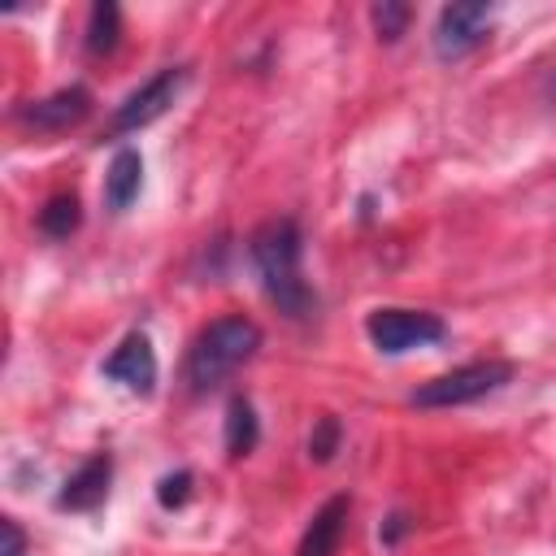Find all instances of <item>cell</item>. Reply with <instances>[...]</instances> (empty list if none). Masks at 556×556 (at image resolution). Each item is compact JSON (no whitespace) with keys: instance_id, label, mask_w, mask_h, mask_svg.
Instances as JSON below:
<instances>
[{"instance_id":"8fae6325","label":"cell","mask_w":556,"mask_h":556,"mask_svg":"<svg viewBox=\"0 0 556 556\" xmlns=\"http://www.w3.org/2000/svg\"><path fill=\"white\" fill-rule=\"evenodd\" d=\"M143 187V156L135 148H117L113 161H109V174H104V204L109 213H126L135 204Z\"/></svg>"},{"instance_id":"5bb4252c","label":"cell","mask_w":556,"mask_h":556,"mask_svg":"<svg viewBox=\"0 0 556 556\" xmlns=\"http://www.w3.org/2000/svg\"><path fill=\"white\" fill-rule=\"evenodd\" d=\"M117 22H122V13L113 0L91 4V22H87V52L91 56H104L117 48Z\"/></svg>"},{"instance_id":"ba28073f","label":"cell","mask_w":556,"mask_h":556,"mask_svg":"<svg viewBox=\"0 0 556 556\" xmlns=\"http://www.w3.org/2000/svg\"><path fill=\"white\" fill-rule=\"evenodd\" d=\"M104 378L122 382L130 395H152V387H156V352H152L148 334H139V330L126 334L122 348L104 361Z\"/></svg>"},{"instance_id":"9a60e30c","label":"cell","mask_w":556,"mask_h":556,"mask_svg":"<svg viewBox=\"0 0 556 556\" xmlns=\"http://www.w3.org/2000/svg\"><path fill=\"white\" fill-rule=\"evenodd\" d=\"M369 17H374V30H378V39L395 43V39L404 35V26H408L413 9H408V4H400V0H382V4H374V9H369Z\"/></svg>"},{"instance_id":"7a4b0ae2","label":"cell","mask_w":556,"mask_h":556,"mask_svg":"<svg viewBox=\"0 0 556 556\" xmlns=\"http://www.w3.org/2000/svg\"><path fill=\"white\" fill-rule=\"evenodd\" d=\"M261 348V326L243 313H226V317H213L187 348V365H182V378L195 395H208L217 391L235 369H243Z\"/></svg>"},{"instance_id":"4fadbf2b","label":"cell","mask_w":556,"mask_h":556,"mask_svg":"<svg viewBox=\"0 0 556 556\" xmlns=\"http://www.w3.org/2000/svg\"><path fill=\"white\" fill-rule=\"evenodd\" d=\"M78 222H83V208H78V195L74 191H61V195H52L39 208V230L48 239H70L78 230Z\"/></svg>"},{"instance_id":"6da1fadb","label":"cell","mask_w":556,"mask_h":556,"mask_svg":"<svg viewBox=\"0 0 556 556\" xmlns=\"http://www.w3.org/2000/svg\"><path fill=\"white\" fill-rule=\"evenodd\" d=\"M248 256H252V269L265 287V295L278 304V313L287 317H308L317 295L313 287L304 282V269H300V256H304V235L295 226V217H269L252 230L248 239Z\"/></svg>"},{"instance_id":"7c38bea8","label":"cell","mask_w":556,"mask_h":556,"mask_svg":"<svg viewBox=\"0 0 556 556\" xmlns=\"http://www.w3.org/2000/svg\"><path fill=\"white\" fill-rule=\"evenodd\" d=\"M256 434H261V421H256L252 400L235 395L230 408H226V452H230V460L248 456V452L256 447Z\"/></svg>"},{"instance_id":"8992f818","label":"cell","mask_w":556,"mask_h":556,"mask_svg":"<svg viewBox=\"0 0 556 556\" xmlns=\"http://www.w3.org/2000/svg\"><path fill=\"white\" fill-rule=\"evenodd\" d=\"M491 13H495V9H491L486 0H456V4H447V9L439 13V26H434V52H439L443 61L469 56V52L486 39Z\"/></svg>"},{"instance_id":"2e32d148","label":"cell","mask_w":556,"mask_h":556,"mask_svg":"<svg viewBox=\"0 0 556 556\" xmlns=\"http://www.w3.org/2000/svg\"><path fill=\"white\" fill-rule=\"evenodd\" d=\"M339 434H343V426H339V417H317V426H313V434H308V456L313 460H330L334 452H339Z\"/></svg>"},{"instance_id":"52a82bcc","label":"cell","mask_w":556,"mask_h":556,"mask_svg":"<svg viewBox=\"0 0 556 556\" xmlns=\"http://www.w3.org/2000/svg\"><path fill=\"white\" fill-rule=\"evenodd\" d=\"M87 113H91V91L83 83H74V87H61V91L43 96V100L17 104L13 109V122L26 126V130H35V135H61V130L78 126Z\"/></svg>"},{"instance_id":"277c9868","label":"cell","mask_w":556,"mask_h":556,"mask_svg":"<svg viewBox=\"0 0 556 556\" xmlns=\"http://www.w3.org/2000/svg\"><path fill=\"white\" fill-rule=\"evenodd\" d=\"M365 334H369V343L378 352L400 356V352L439 343L447 334V326H443V317H434L426 308H374L365 317Z\"/></svg>"},{"instance_id":"5b68a950","label":"cell","mask_w":556,"mask_h":556,"mask_svg":"<svg viewBox=\"0 0 556 556\" xmlns=\"http://www.w3.org/2000/svg\"><path fill=\"white\" fill-rule=\"evenodd\" d=\"M182 87H187V65H165V70H156L143 87H135V91L113 109L109 135H130V130L152 126V122L174 104V96H178Z\"/></svg>"},{"instance_id":"ac0fdd59","label":"cell","mask_w":556,"mask_h":556,"mask_svg":"<svg viewBox=\"0 0 556 556\" xmlns=\"http://www.w3.org/2000/svg\"><path fill=\"white\" fill-rule=\"evenodd\" d=\"M0 556H26V534L13 517H0Z\"/></svg>"},{"instance_id":"d6986e66","label":"cell","mask_w":556,"mask_h":556,"mask_svg":"<svg viewBox=\"0 0 556 556\" xmlns=\"http://www.w3.org/2000/svg\"><path fill=\"white\" fill-rule=\"evenodd\" d=\"M404 530H408V517H404V513H395V517H391V526H387V534H382V543H395Z\"/></svg>"},{"instance_id":"30bf717a","label":"cell","mask_w":556,"mask_h":556,"mask_svg":"<svg viewBox=\"0 0 556 556\" xmlns=\"http://www.w3.org/2000/svg\"><path fill=\"white\" fill-rule=\"evenodd\" d=\"M348 513H352V500H348V495H330V500L313 513V521L304 526L295 556H334V552H339V539H343V530H348Z\"/></svg>"},{"instance_id":"9c48e42d","label":"cell","mask_w":556,"mask_h":556,"mask_svg":"<svg viewBox=\"0 0 556 556\" xmlns=\"http://www.w3.org/2000/svg\"><path fill=\"white\" fill-rule=\"evenodd\" d=\"M109 478H113V460H109V452H96V456H87V460L65 478L56 504L70 508V513H91V508L104 504V495H109Z\"/></svg>"},{"instance_id":"3957f363","label":"cell","mask_w":556,"mask_h":556,"mask_svg":"<svg viewBox=\"0 0 556 556\" xmlns=\"http://www.w3.org/2000/svg\"><path fill=\"white\" fill-rule=\"evenodd\" d=\"M513 374H517L513 361H469L460 369H447V374L421 382L408 400L417 408H456V404H473V400L500 391L504 382H513Z\"/></svg>"},{"instance_id":"e0dca14e","label":"cell","mask_w":556,"mask_h":556,"mask_svg":"<svg viewBox=\"0 0 556 556\" xmlns=\"http://www.w3.org/2000/svg\"><path fill=\"white\" fill-rule=\"evenodd\" d=\"M187 495H191V473H187V469L165 473V478L156 482V500H161V508H178V504H187Z\"/></svg>"}]
</instances>
